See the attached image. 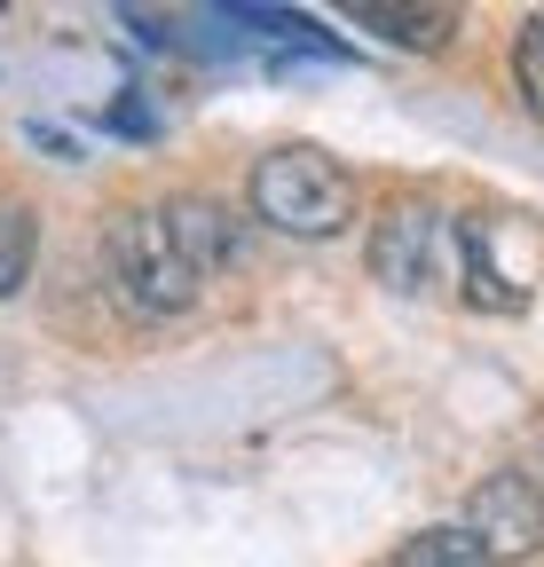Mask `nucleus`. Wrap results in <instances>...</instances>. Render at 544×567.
<instances>
[{"label": "nucleus", "mask_w": 544, "mask_h": 567, "mask_svg": "<svg viewBox=\"0 0 544 567\" xmlns=\"http://www.w3.org/2000/svg\"><path fill=\"white\" fill-rule=\"evenodd\" d=\"M253 221L277 229V237H300V245H324L356 221V182L331 151L316 142H285V151H268L253 166Z\"/></svg>", "instance_id": "obj_1"}, {"label": "nucleus", "mask_w": 544, "mask_h": 567, "mask_svg": "<svg viewBox=\"0 0 544 567\" xmlns=\"http://www.w3.org/2000/svg\"><path fill=\"white\" fill-rule=\"evenodd\" d=\"M458 268H465V308L528 316V300H536V221L521 205L458 213Z\"/></svg>", "instance_id": "obj_2"}, {"label": "nucleus", "mask_w": 544, "mask_h": 567, "mask_svg": "<svg viewBox=\"0 0 544 567\" xmlns=\"http://www.w3.org/2000/svg\"><path fill=\"white\" fill-rule=\"evenodd\" d=\"M103 260H111V284H119V300L134 308V316H182L189 300H197V276H189V260L174 252V237H166V221H158V205H126V213H111V229H103Z\"/></svg>", "instance_id": "obj_3"}, {"label": "nucleus", "mask_w": 544, "mask_h": 567, "mask_svg": "<svg viewBox=\"0 0 544 567\" xmlns=\"http://www.w3.org/2000/svg\"><path fill=\"white\" fill-rule=\"evenodd\" d=\"M465 536H473V551H482L490 567L497 559H528L544 544V496H536V481L521 465L482 473V488L465 496Z\"/></svg>", "instance_id": "obj_4"}, {"label": "nucleus", "mask_w": 544, "mask_h": 567, "mask_svg": "<svg viewBox=\"0 0 544 567\" xmlns=\"http://www.w3.org/2000/svg\"><path fill=\"white\" fill-rule=\"evenodd\" d=\"M434 260H442V221L427 197H394L379 221H371V276L387 284V292H427L434 284Z\"/></svg>", "instance_id": "obj_5"}, {"label": "nucleus", "mask_w": 544, "mask_h": 567, "mask_svg": "<svg viewBox=\"0 0 544 567\" xmlns=\"http://www.w3.org/2000/svg\"><path fill=\"white\" fill-rule=\"evenodd\" d=\"M356 32H379L387 48H402V55H442L450 40H458V9H442V0H356Z\"/></svg>", "instance_id": "obj_6"}, {"label": "nucleus", "mask_w": 544, "mask_h": 567, "mask_svg": "<svg viewBox=\"0 0 544 567\" xmlns=\"http://www.w3.org/2000/svg\"><path fill=\"white\" fill-rule=\"evenodd\" d=\"M158 221H166V237H174V252L189 260L197 284H206L214 268L237 260V229H229V213H222L214 197H166V205H158Z\"/></svg>", "instance_id": "obj_7"}, {"label": "nucleus", "mask_w": 544, "mask_h": 567, "mask_svg": "<svg viewBox=\"0 0 544 567\" xmlns=\"http://www.w3.org/2000/svg\"><path fill=\"white\" fill-rule=\"evenodd\" d=\"M32 260H40V221H32V205L0 197V300H17L24 284H32Z\"/></svg>", "instance_id": "obj_8"}, {"label": "nucleus", "mask_w": 544, "mask_h": 567, "mask_svg": "<svg viewBox=\"0 0 544 567\" xmlns=\"http://www.w3.org/2000/svg\"><path fill=\"white\" fill-rule=\"evenodd\" d=\"M222 24H253V32H268V40H292V48H316V55H348L308 9H253V0H237V9H214Z\"/></svg>", "instance_id": "obj_9"}, {"label": "nucleus", "mask_w": 544, "mask_h": 567, "mask_svg": "<svg viewBox=\"0 0 544 567\" xmlns=\"http://www.w3.org/2000/svg\"><path fill=\"white\" fill-rule=\"evenodd\" d=\"M387 567H490L482 551H473L465 528H419V536H402Z\"/></svg>", "instance_id": "obj_10"}, {"label": "nucleus", "mask_w": 544, "mask_h": 567, "mask_svg": "<svg viewBox=\"0 0 544 567\" xmlns=\"http://www.w3.org/2000/svg\"><path fill=\"white\" fill-rule=\"evenodd\" d=\"M513 87H521V111H544V17H521V40H513Z\"/></svg>", "instance_id": "obj_11"}, {"label": "nucleus", "mask_w": 544, "mask_h": 567, "mask_svg": "<svg viewBox=\"0 0 544 567\" xmlns=\"http://www.w3.org/2000/svg\"><path fill=\"white\" fill-rule=\"evenodd\" d=\"M103 126H119V134H151L158 118H151L143 103H111V111H103Z\"/></svg>", "instance_id": "obj_12"}]
</instances>
